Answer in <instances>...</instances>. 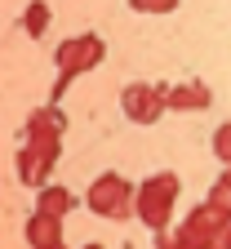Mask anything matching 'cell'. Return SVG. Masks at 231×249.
Masks as SVG:
<instances>
[{"label": "cell", "mask_w": 231, "mask_h": 249, "mask_svg": "<svg viewBox=\"0 0 231 249\" xmlns=\"http://www.w3.org/2000/svg\"><path fill=\"white\" fill-rule=\"evenodd\" d=\"M103 58H107V45H103V36H98V31H80V36L58 40V49H53L58 76H53V89H49V103H62V93L71 89V80L85 76V71H93Z\"/></svg>", "instance_id": "cell-1"}, {"label": "cell", "mask_w": 231, "mask_h": 249, "mask_svg": "<svg viewBox=\"0 0 231 249\" xmlns=\"http://www.w3.org/2000/svg\"><path fill=\"white\" fill-rule=\"evenodd\" d=\"M178 192H182V182H178V174H169V169H160V174H151V178L138 182V192H134V218H138L151 236H156V231H169Z\"/></svg>", "instance_id": "cell-2"}, {"label": "cell", "mask_w": 231, "mask_h": 249, "mask_svg": "<svg viewBox=\"0 0 231 249\" xmlns=\"http://www.w3.org/2000/svg\"><path fill=\"white\" fill-rule=\"evenodd\" d=\"M231 227V218L213 205V200H200L187 223L178 231H169V240H164V249H222V236Z\"/></svg>", "instance_id": "cell-3"}, {"label": "cell", "mask_w": 231, "mask_h": 249, "mask_svg": "<svg viewBox=\"0 0 231 249\" xmlns=\"http://www.w3.org/2000/svg\"><path fill=\"white\" fill-rule=\"evenodd\" d=\"M134 192H138V187L129 182L124 174L107 169V174H98L85 187V205H89V213L107 218V223H124V218L134 213Z\"/></svg>", "instance_id": "cell-4"}, {"label": "cell", "mask_w": 231, "mask_h": 249, "mask_svg": "<svg viewBox=\"0 0 231 249\" xmlns=\"http://www.w3.org/2000/svg\"><path fill=\"white\" fill-rule=\"evenodd\" d=\"M120 111L134 120V124H156L164 111H169V85H164V80H156V85H147V80L124 85Z\"/></svg>", "instance_id": "cell-5"}, {"label": "cell", "mask_w": 231, "mask_h": 249, "mask_svg": "<svg viewBox=\"0 0 231 249\" xmlns=\"http://www.w3.org/2000/svg\"><path fill=\"white\" fill-rule=\"evenodd\" d=\"M62 134H67V116H62V107L58 103H45V107H36L27 116V124H22V142H31V147H40L45 156H62Z\"/></svg>", "instance_id": "cell-6"}, {"label": "cell", "mask_w": 231, "mask_h": 249, "mask_svg": "<svg viewBox=\"0 0 231 249\" xmlns=\"http://www.w3.org/2000/svg\"><path fill=\"white\" fill-rule=\"evenodd\" d=\"M22 236H27V245H36V249H58V245H67V236H62V218L49 213V209H31L27 223H22Z\"/></svg>", "instance_id": "cell-7"}, {"label": "cell", "mask_w": 231, "mask_h": 249, "mask_svg": "<svg viewBox=\"0 0 231 249\" xmlns=\"http://www.w3.org/2000/svg\"><path fill=\"white\" fill-rule=\"evenodd\" d=\"M58 160L53 156H45L40 147H31V142H22L18 147V156H14V169H18V182L22 187H31V192H36V187H45L49 182V169H53Z\"/></svg>", "instance_id": "cell-8"}, {"label": "cell", "mask_w": 231, "mask_h": 249, "mask_svg": "<svg viewBox=\"0 0 231 249\" xmlns=\"http://www.w3.org/2000/svg\"><path fill=\"white\" fill-rule=\"evenodd\" d=\"M213 107V89L205 80H178L169 85V111H209Z\"/></svg>", "instance_id": "cell-9"}, {"label": "cell", "mask_w": 231, "mask_h": 249, "mask_svg": "<svg viewBox=\"0 0 231 249\" xmlns=\"http://www.w3.org/2000/svg\"><path fill=\"white\" fill-rule=\"evenodd\" d=\"M36 209H49L58 218H67L76 209V192H67V187H58V182H45V187H36Z\"/></svg>", "instance_id": "cell-10"}, {"label": "cell", "mask_w": 231, "mask_h": 249, "mask_svg": "<svg viewBox=\"0 0 231 249\" xmlns=\"http://www.w3.org/2000/svg\"><path fill=\"white\" fill-rule=\"evenodd\" d=\"M49 0H27V9H22V31L31 40H45V31H49Z\"/></svg>", "instance_id": "cell-11"}, {"label": "cell", "mask_w": 231, "mask_h": 249, "mask_svg": "<svg viewBox=\"0 0 231 249\" xmlns=\"http://www.w3.org/2000/svg\"><path fill=\"white\" fill-rule=\"evenodd\" d=\"M209 147H213V160H218V165H231V120H222L218 129H213Z\"/></svg>", "instance_id": "cell-12"}, {"label": "cell", "mask_w": 231, "mask_h": 249, "mask_svg": "<svg viewBox=\"0 0 231 249\" xmlns=\"http://www.w3.org/2000/svg\"><path fill=\"white\" fill-rule=\"evenodd\" d=\"M205 200H213V205L231 218V178H227V174H218V182L209 187V196H205Z\"/></svg>", "instance_id": "cell-13"}, {"label": "cell", "mask_w": 231, "mask_h": 249, "mask_svg": "<svg viewBox=\"0 0 231 249\" xmlns=\"http://www.w3.org/2000/svg\"><path fill=\"white\" fill-rule=\"evenodd\" d=\"M182 0H129V9L134 14H174Z\"/></svg>", "instance_id": "cell-14"}, {"label": "cell", "mask_w": 231, "mask_h": 249, "mask_svg": "<svg viewBox=\"0 0 231 249\" xmlns=\"http://www.w3.org/2000/svg\"><path fill=\"white\" fill-rule=\"evenodd\" d=\"M222 174H227V178H231V165H222Z\"/></svg>", "instance_id": "cell-15"}]
</instances>
